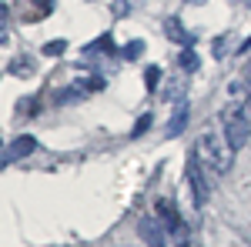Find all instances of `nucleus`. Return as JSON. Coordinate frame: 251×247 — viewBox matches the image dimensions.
I'll return each instance as SVG.
<instances>
[{"label": "nucleus", "instance_id": "7", "mask_svg": "<svg viewBox=\"0 0 251 247\" xmlns=\"http://www.w3.org/2000/svg\"><path fill=\"white\" fill-rule=\"evenodd\" d=\"M94 54H114V40H111V34H104V37H97L91 47H84V57H94Z\"/></svg>", "mask_w": 251, "mask_h": 247}, {"label": "nucleus", "instance_id": "13", "mask_svg": "<svg viewBox=\"0 0 251 247\" xmlns=\"http://www.w3.org/2000/svg\"><path fill=\"white\" fill-rule=\"evenodd\" d=\"M124 57H127V60H137V57H144V40H131V44L124 47Z\"/></svg>", "mask_w": 251, "mask_h": 247}, {"label": "nucleus", "instance_id": "17", "mask_svg": "<svg viewBox=\"0 0 251 247\" xmlns=\"http://www.w3.org/2000/svg\"><path fill=\"white\" fill-rule=\"evenodd\" d=\"M0 44H7V27H3V20H0Z\"/></svg>", "mask_w": 251, "mask_h": 247}, {"label": "nucleus", "instance_id": "19", "mask_svg": "<svg viewBox=\"0 0 251 247\" xmlns=\"http://www.w3.org/2000/svg\"><path fill=\"white\" fill-rule=\"evenodd\" d=\"M188 3H204V0H188Z\"/></svg>", "mask_w": 251, "mask_h": 247}, {"label": "nucleus", "instance_id": "2", "mask_svg": "<svg viewBox=\"0 0 251 247\" xmlns=\"http://www.w3.org/2000/svg\"><path fill=\"white\" fill-rule=\"evenodd\" d=\"M194 154H198L201 167H208V171H214V174H225L228 167H231V157H234L231 144H228V140H221L214 131H208V134H201V137H198Z\"/></svg>", "mask_w": 251, "mask_h": 247}, {"label": "nucleus", "instance_id": "1", "mask_svg": "<svg viewBox=\"0 0 251 247\" xmlns=\"http://www.w3.org/2000/svg\"><path fill=\"white\" fill-rule=\"evenodd\" d=\"M221 131L231 151H241L251 137V100H231L221 111Z\"/></svg>", "mask_w": 251, "mask_h": 247}, {"label": "nucleus", "instance_id": "8", "mask_svg": "<svg viewBox=\"0 0 251 247\" xmlns=\"http://www.w3.org/2000/svg\"><path fill=\"white\" fill-rule=\"evenodd\" d=\"M177 67H181V70H188V74H194V70L201 67V57L194 54L191 47H184V50H181V57H177Z\"/></svg>", "mask_w": 251, "mask_h": 247}, {"label": "nucleus", "instance_id": "11", "mask_svg": "<svg viewBox=\"0 0 251 247\" xmlns=\"http://www.w3.org/2000/svg\"><path fill=\"white\" fill-rule=\"evenodd\" d=\"M10 74H17V77H30V74H34V64H30L27 57H17L14 64H10Z\"/></svg>", "mask_w": 251, "mask_h": 247}, {"label": "nucleus", "instance_id": "15", "mask_svg": "<svg viewBox=\"0 0 251 247\" xmlns=\"http://www.w3.org/2000/svg\"><path fill=\"white\" fill-rule=\"evenodd\" d=\"M148 127H151V114H141V117H137V124H134V137H141Z\"/></svg>", "mask_w": 251, "mask_h": 247}, {"label": "nucleus", "instance_id": "3", "mask_svg": "<svg viewBox=\"0 0 251 247\" xmlns=\"http://www.w3.org/2000/svg\"><path fill=\"white\" fill-rule=\"evenodd\" d=\"M184 174H188V187H191V194H194V207H204V204H208V194H211V187H208V180H204V171H201L198 154H191V157H188V167H184Z\"/></svg>", "mask_w": 251, "mask_h": 247}, {"label": "nucleus", "instance_id": "14", "mask_svg": "<svg viewBox=\"0 0 251 247\" xmlns=\"http://www.w3.org/2000/svg\"><path fill=\"white\" fill-rule=\"evenodd\" d=\"M64 50H67V40H50V44L44 47V54H47V57H60Z\"/></svg>", "mask_w": 251, "mask_h": 247}, {"label": "nucleus", "instance_id": "18", "mask_svg": "<svg viewBox=\"0 0 251 247\" xmlns=\"http://www.w3.org/2000/svg\"><path fill=\"white\" fill-rule=\"evenodd\" d=\"M0 20H7V3H0Z\"/></svg>", "mask_w": 251, "mask_h": 247}, {"label": "nucleus", "instance_id": "10", "mask_svg": "<svg viewBox=\"0 0 251 247\" xmlns=\"http://www.w3.org/2000/svg\"><path fill=\"white\" fill-rule=\"evenodd\" d=\"M27 3H34V10H27L30 14L27 20H44L50 14V7H54V0H27Z\"/></svg>", "mask_w": 251, "mask_h": 247}, {"label": "nucleus", "instance_id": "12", "mask_svg": "<svg viewBox=\"0 0 251 247\" xmlns=\"http://www.w3.org/2000/svg\"><path fill=\"white\" fill-rule=\"evenodd\" d=\"M157 84H161V67L151 64V67L144 70V87H148V90H157Z\"/></svg>", "mask_w": 251, "mask_h": 247}, {"label": "nucleus", "instance_id": "4", "mask_svg": "<svg viewBox=\"0 0 251 247\" xmlns=\"http://www.w3.org/2000/svg\"><path fill=\"white\" fill-rule=\"evenodd\" d=\"M37 151V140L30 137V134H24V137H17L10 147H7V154L0 157V164H10V160H20V157H27V154Z\"/></svg>", "mask_w": 251, "mask_h": 247}, {"label": "nucleus", "instance_id": "16", "mask_svg": "<svg viewBox=\"0 0 251 247\" xmlns=\"http://www.w3.org/2000/svg\"><path fill=\"white\" fill-rule=\"evenodd\" d=\"M225 44H228V37H218V40H214V47H211L214 57H221V54H225Z\"/></svg>", "mask_w": 251, "mask_h": 247}, {"label": "nucleus", "instance_id": "9", "mask_svg": "<svg viewBox=\"0 0 251 247\" xmlns=\"http://www.w3.org/2000/svg\"><path fill=\"white\" fill-rule=\"evenodd\" d=\"M141 237H144L151 247H164V237L157 234V227L151 224V221H141Z\"/></svg>", "mask_w": 251, "mask_h": 247}, {"label": "nucleus", "instance_id": "5", "mask_svg": "<svg viewBox=\"0 0 251 247\" xmlns=\"http://www.w3.org/2000/svg\"><path fill=\"white\" fill-rule=\"evenodd\" d=\"M164 37L171 40V44H184V47L194 44V34H188L184 23H181L177 17H164Z\"/></svg>", "mask_w": 251, "mask_h": 247}, {"label": "nucleus", "instance_id": "6", "mask_svg": "<svg viewBox=\"0 0 251 247\" xmlns=\"http://www.w3.org/2000/svg\"><path fill=\"white\" fill-rule=\"evenodd\" d=\"M188 114H191V107H188V100H177V107H174L171 120H168V131H164V137H177V134L188 127Z\"/></svg>", "mask_w": 251, "mask_h": 247}]
</instances>
